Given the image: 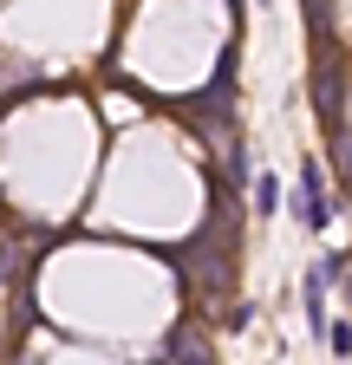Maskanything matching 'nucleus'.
Wrapping results in <instances>:
<instances>
[{
    "label": "nucleus",
    "instance_id": "nucleus-4",
    "mask_svg": "<svg viewBox=\"0 0 352 365\" xmlns=\"http://www.w3.org/2000/svg\"><path fill=\"white\" fill-rule=\"evenodd\" d=\"M176 365H209V352H202V346H190L183 359H176Z\"/></svg>",
    "mask_w": 352,
    "mask_h": 365
},
{
    "label": "nucleus",
    "instance_id": "nucleus-2",
    "mask_svg": "<svg viewBox=\"0 0 352 365\" xmlns=\"http://www.w3.org/2000/svg\"><path fill=\"white\" fill-rule=\"evenodd\" d=\"M274 202H281V182H274V176H254V209L274 215Z\"/></svg>",
    "mask_w": 352,
    "mask_h": 365
},
{
    "label": "nucleus",
    "instance_id": "nucleus-3",
    "mask_svg": "<svg viewBox=\"0 0 352 365\" xmlns=\"http://www.w3.org/2000/svg\"><path fill=\"white\" fill-rule=\"evenodd\" d=\"M326 339H333V352H339V359H346V352H352V327H346V319H339V327H333V333H326Z\"/></svg>",
    "mask_w": 352,
    "mask_h": 365
},
{
    "label": "nucleus",
    "instance_id": "nucleus-1",
    "mask_svg": "<svg viewBox=\"0 0 352 365\" xmlns=\"http://www.w3.org/2000/svg\"><path fill=\"white\" fill-rule=\"evenodd\" d=\"M300 222H306V228H326V222H333L326 182H320V170H314V163H300Z\"/></svg>",
    "mask_w": 352,
    "mask_h": 365
}]
</instances>
